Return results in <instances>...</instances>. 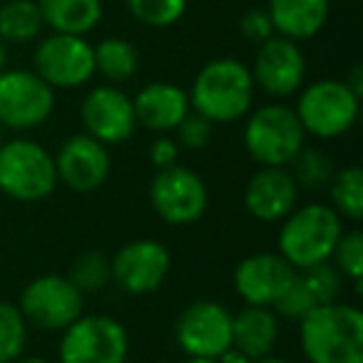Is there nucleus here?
Here are the masks:
<instances>
[{
  "instance_id": "1",
  "label": "nucleus",
  "mask_w": 363,
  "mask_h": 363,
  "mask_svg": "<svg viewBox=\"0 0 363 363\" xmlns=\"http://www.w3.org/2000/svg\"><path fill=\"white\" fill-rule=\"evenodd\" d=\"M298 346L308 363H363V311L343 298L313 306L298 321Z\"/></svg>"
},
{
  "instance_id": "2",
  "label": "nucleus",
  "mask_w": 363,
  "mask_h": 363,
  "mask_svg": "<svg viewBox=\"0 0 363 363\" xmlns=\"http://www.w3.org/2000/svg\"><path fill=\"white\" fill-rule=\"evenodd\" d=\"M189 105L212 125H234L254 107L257 85L252 70L237 57L209 60L192 82Z\"/></svg>"
},
{
  "instance_id": "3",
  "label": "nucleus",
  "mask_w": 363,
  "mask_h": 363,
  "mask_svg": "<svg viewBox=\"0 0 363 363\" xmlns=\"http://www.w3.org/2000/svg\"><path fill=\"white\" fill-rule=\"evenodd\" d=\"M279 224L277 252L296 272L331 262L333 247L343 234V219L323 202L296 204Z\"/></svg>"
},
{
  "instance_id": "4",
  "label": "nucleus",
  "mask_w": 363,
  "mask_h": 363,
  "mask_svg": "<svg viewBox=\"0 0 363 363\" xmlns=\"http://www.w3.org/2000/svg\"><path fill=\"white\" fill-rule=\"evenodd\" d=\"M57 189L52 152L21 135L0 142V194L13 202L35 204Z\"/></svg>"
},
{
  "instance_id": "5",
  "label": "nucleus",
  "mask_w": 363,
  "mask_h": 363,
  "mask_svg": "<svg viewBox=\"0 0 363 363\" xmlns=\"http://www.w3.org/2000/svg\"><path fill=\"white\" fill-rule=\"evenodd\" d=\"M242 142L259 167H289L306 145V132L294 107L274 100L249 110Z\"/></svg>"
},
{
  "instance_id": "6",
  "label": "nucleus",
  "mask_w": 363,
  "mask_h": 363,
  "mask_svg": "<svg viewBox=\"0 0 363 363\" xmlns=\"http://www.w3.org/2000/svg\"><path fill=\"white\" fill-rule=\"evenodd\" d=\"M294 112L306 137H316L323 142L341 140L356 127L361 115V97L343 80L326 77L298 90Z\"/></svg>"
},
{
  "instance_id": "7",
  "label": "nucleus",
  "mask_w": 363,
  "mask_h": 363,
  "mask_svg": "<svg viewBox=\"0 0 363 363\" xmlns=\"http://www.w3.org/2000/svg\"><path fill=\"white\" fill-rule=\"evenodd\" d=\"M130 333L107 313H82L60 333L57 363H127Z\"/></svg>"
},
{
  "instance_id": "8",
  "label": "nucleus",
  "mask_w": 363,
  "mask_h": 363,
  "mask_svg": "<svg viewBox=\"0 0 363 363\" xmlns=\"http://www.w3.org/2000/svg\"><path fill=\"white\" fill-rule=\"evenodd\" d=\"M18 308L30 328L62 333L85 313V294L65 274H40L26 284Z\"/></svg>"
},
{
  "instance_id": "9",
  "label": "nucleus",
  "mask_w": 363,
  "mask_h": 363,
  "mask_svg": "<svg viewBox=\"0 0 363 363\" xmlns=\"http://www.w3.org/2000/svg\"><path fill=\"white\" fill-rule=\"evenodd\" d=\"M55 112V90L35 70L0 72V127L26 135L43 127Z\"/></svg>"
},
{
  "instance_id": "10",
  "label": "nucleus",
  "mask_w": 363,
  "mask_h": 363,
  "mask_svg": "<svg viewBox=\"0 0 363 363\" xmlns=\"http://www.w3.org/2000/svg\"><path fill=\"white\" fill-rule=\"evenodd\" d=\"M150 204L164 224L189 227L207 214L209 187L189 167H167V169H157V174L152 177Z\"/></svg>"
},
{
  "instance_id": "11",
  "label": "nucleus",
  "mask_w": 363,
  "mask_h": 363,
  "mask_svg": "<svg viewBox=\"0 0 363 363\" xmlns=\"http://www.w3.org/2000/svg\"><path fill=\"white\" fill-rule=\"evenodd\" d=\"M33 65L52 90H77L97 75L95 52L85 35L50 33L38 43Z\"/></svg>"
},
{
  "instance_id": "12",
  "label": "nucleus",
  "mask_w": 363,
  "mask_h": 363,
  "mask_svg": "<svg viewBox=\"0 0 363 363\" xmlns=\"http://www.w3.org/2000/svg\"><path fill=\"white\" fill-rule=\"evenodd\" d=\"M232 316L224 303L197 298L182 308L174 321V341L184 356L219 358L232 348Z\"/></svg>"
},
{
  "instance_id": "13",
  "label": "nucleus",
  "mask_w": 363,
  "mask_h": 363,
  "mask_svg": "<svg viewBox=\"0 0 363 363\" xmlns=\"http://www.w3.org/2000/svg\"><path fill=\"white\" fill-rule=\"evenodd\" d=\"M112 284L130 296H147L164 286L172 272V254L160 239H135L110 259Z\"/></svg>"
},
{
  "instance_id": "14",
  "label": "nucleus",
  "mask_w": 363,
  "mask_h": 363,
  "mask_svg": "<svg viewBox=\"0 0 363 363\" xmlns=\"http://www.w3.org/2000/svg\"><path fill=\"white\" fill-rule=\"evenodd\" d=\"M52 160H55L57 184H65L75 194H92L105 187V182L110 179V147H105L85 132L65 137Z\"/></svg>"
},
{
  "instance_id": "15",
  "label": "nucleus",
  "mask_w": 363,
  "mask_h": 363,
  "mask_svg": "<svg viewBox=\"0 0 363 363\" xmlns=\"http://www.w3.org/2000/svg\"><path fill=\"white\" fill-rule=\"evenodd\" d=\"M82 132L95 137L105 147L125 145L137 132V117L132 97L117 85L92 87L80 105Z\"/></svg>"
},
{
  "instance_id": "16",
  "label": "nucleus",
  "mask_w": 363,
  "mask_h": 363,
  "mask_svg": "<svg viewBox=\"0 0 363 363\" xmlns=\"http://www.w3.org/2000/svg\"><path fill=\"white\" fill-rule=\"evenodd\" d=\"M249 70H252L257 90H262L274 100H286L303 87L306 57H303L298 43L281 35H272L259 45L254 65Z\"/></svg>"
},
{
  "instance_id": "17",
  "label": "nucleus",
  "mask_w": 363,
  "mask_h": 363,
  "mask_svg": "<svg viewBox=\"0 0 363 363\" xmlns=\"http://www.w3.org/2000/svg\"><path fill=\"white\" fill-rule=\"evenodd\" d=\"M296 277L298 272L279 252H257L234 267L232 284L244 306L272 308L296 281Z\"/></svg>"
},
{
  "instance_id": "18",
  "label": "nucleus",
  "mask_w": 363,
  "mask_h": 363,
  "mask_svg": "<svg viewBox=\"0 0 363 363\" xmlns=\"http://www.w3.org/2000/svg\"><path fill=\"white\" fill-rule=\"evenodd\" d=\"M298 199L301 189L286 167H259L244 187V209L264 224H279Z\"/></svg>"
},
{
  "instance_id": "19",
  "label": "nucleus",
  "mask_w": 363,
  "mask_h": 363,
  "mask_svg": "<svg viewBox=\"0 0 363 363\" xmlns=\"http://www.w3.org/2000/svg\"><path fill=\"white\" fill-rule=\"evenodd\" d=\"M132 107H135L137 125L155 132V135L174 132V127L192 112L187 90L174 85V82H150V85H145L132 97Z\"/></svg>"
},
{
  "instance_id": "20",
  "label": "nucleus",
  "mask_w": 363,
  "mask_h": 363,
  "mask_svg": "<svg viewBox=\"0 0 363 363\" xmlns=\"http://www.w3.org/2000/svg\"><path fill=\"white\" fill-rule=\"evenodd\" d=\"M331 11V0H269L267 13L274 33L294 43L316 38L323 30Z\"/></svg>"
},
{
  "instance_id": "21",
  "label": "nucleus",
  "mask_w": 363,
  "mask_h": 363,
  "mask_svg": "<svg viewBox=\"0 0 363 363\" xmlns=\"http://www.w3.org/2000/svg\"><path fill=\"white\" fill-rule=\"evenodd\" d=\"M281 336V318L269 306H244L232 316V346L252 361L272 356Z\"/></svg>"
},
{
  "instance_id": "22",
  "label": "nucleus",
  "mask_w": 363,
  "mask_h": 363,
  "mask_svg": "<svg viewBox=\"0 0 363 363\" xmlns=\"http://www.w3.org/2000/svg\"><path fill=\"white\" fill-rule=\"evenodd\" d=\"M43 23L52 33L87 35L102 21V0H38Z\"/></svg>"
},
{
  "instance_id": "23",
  "label": "nucleus",
  "mask_w": 363,
  "mask_h": 363,
  "mask_svg": "<svg viewBox=\"0 0 363 363\" xmlns=\"http://www.w3.org/2000/svg\"><path fill=\"white\" fill-rule=\"evenodd\" d=\"M92 52H95V72L105 77L107 85H125L140 70V52L130 40L105 38L92 45Z\"/></svg>"
},
{
  "instance_id": "24",
  "label": "nucleus",
  "mask_w": 363,
  "mask_h": 363,
  "mask_svg": "<svg viewBox=\"0 0 363 363\" xmlns=\"http://www.w3.org/2000/svg\"><path fill=\"white\" fill-rule=\"evenodd\" d=\"M328 207L343 222L358 224L363 219V172L358 164L336 169L328 182Z\"/></svg>"
},
{
  "instance_id": "25",
  "label": "nucleus",
  "mask_w": 363,
  "mask_h": 363,
  "mask_svg": "<svg viewBox=\"0 0 363 363\" xmlns=\"http://www.w3.org/2000/svg\"><path fill=\"white\" fill-rule=\"evenodd\" d=\"M43 16L38 8V0H8L0 6V38L8 45H23L40 38Z\"/></svg>"
},
{
  "instance_id": "26",
  "label": "nucleus",
  "mask_w": 363,
  "mask_h": 363,
  "mask_svg": "<svg viewBox=\"0 0 363 363\" xmlns=\"http://www.w3.org/2000/svg\"><path fill=\"white\" fill-rule=\"evenodd\" d=\"M291 177L296 179L298 189L301 192H318V189H326L331 177L336 174V162L321 147L303 145L298 150V155L291 160Z\"/></svg>"
},
{
  "instance_id": "27",
  "label": "nucleus",
  "mask_w": 363,
  "mask_h": 363,
  "mask_svg": "<svg viewBox=\"0 0 363 363\" xmlns=\"http://www.w3.org/2000/svg\"><path fill=\"white\" fill-rule=\"evenodd\" d=\"M30 326L18 303L0 298V363H13L26 353Z\"/></svg>"
},
{
  "instance_id": "28",
  "label": "nucleus",
  "mask_w": 363,
  "mask_h": 363,
  "mask_svg": "<svg viewBox=\"0 0 363 363\" xmlns=\"http://www.w3.org/2000/svg\"><path fill=\"white\" fill-rule=\"evenodd\" d=\"M72 284L80 289L85 296L90 294H100L105 286L112 284V269L110 259L100 252H82L75 262L70 264V274H67Z\"/></svg>"
},
{
  "instance_id": "29",
  "label": "nucleus",
  "mask_w": 363,
  "mask_h": 363,
  "mask_svg": "<svg viewBox=\"0 0 363 363\" xmlns=\"http://www.w3.org/2000/svg\"><path fill=\"white\" fill-rule=\"evenodd\" d=\"M331 264L341 272V277L351 284L353 289H361L363 277V234L353 229H343L341 239L336 242L331 254Z\"/></svg>"
},
{
  "instance_id": "30",
  "label": "nucleus",
  "mask_w": 363,
  "mask_h": 363,
  "mask_svg": "<svg viewBox=\"0 0 363 363\" xmlns=\"http://www.w3.org/2000/svg\"><path fill=\"white\" fill-rule=\"evenodd\" d=\"M301 281L306 284L308 294L313 296L316 306L321 303H333L343 296V286H346V279L341 277L336 267L331 262L316 264V267H308L303 272H298Z\"/></svg>"
},
{
  "instance_id": "31",
  "label": "nucleus",
  "mask_w": 363,
  "mask_h": 363,
  "mask_svg": "<svg viewBox=\"0 0 363 363\" xmlns=\"http://www.w3.org/2000/svg\"><path fill=\"white\" fill-rule=\"evenodd\" d=\"M137 23L147 28H169L187 13V0H127Z\"/></svg>"
},
{
  "instance_id": "32",
  "label": "nucleus",
  "mask_w": 363,
  "mask_h": 363,
  "mask_svg": "<svg viewBox=\"0 0 363 363\" xmlns=\"http://www.w3.org/2000/svg\"><path fill=\"white\" fill-rule=\"evenodd\" d=\"M214 137V125L209 120H204L197 112H189L179 125L174 127V142L179 145V150L199 152L204 147H209Z\"/></svg>"
},
{
  "instance_id": "33",
  "label": "nucleus",
  "mask_w": 363,
  "mask_h": 363,
  "mask_svg": "<svg viewBox=\"0 0 363 363\" xmlns=\"http://www.w3.org/2000/svg\"><path fill=\"white\" fill-rule=\"evenodd\" d=\"M313 306H316V301H313V296L308 294L306 284L301 281V277H296V281L286 289V294H284L272 308L277 311L279 318H286V321L298 323Z\"/></svg>"
},
{
  "instance_id": "34",
  "label": "nucleus",
  "mask_w": 363,
  "mask_h": 363,
  "mask_svg": "<svg viewBox=\"0 0 363 363\" xmlns=\"http://www.w3.org/2000/svg\"><path fill=\"white\" fill-rule=\"evenodd\" d=\"M239 30H242V35L247 38V40L257 43V45H262L264 40L277 35L267 8H254V11L244 13L242 21H239Z\"/></svg>"
},
{
  "instance_id": "35",
  "label": "nucleus",
  "mask_w": 363,
  "mask_h": 363,
  "mask_svg": "<svg viewBox=\"0 0 363 363\" xmlns=\"http://www.w3.org/2000/svg\"><path fill=\"white\" fill-rule=\"evenodd\" d=\"M179 145L169 135H160L150 147V162L155 164V169H167V167L179 164Z\"/></svg>"
},
{
  "instance_id": "36",
  "label": "nucleus",
  "mask_w": 363,
  "mask_h": 363,
  "mask_svg": "<svg viewBox=\"0 0 363 363\" xmlns=\"http://www.w3.org/2000/svg\"><path fill=\"white\" fill-rule=\"evenodd\" d=\"M219 363H252V358L247 356V353H242L239 348H227V351L222 353V356L217 358Z\"/></svg>"
},
{
  "instance_id": "37",
  "label": "nucleus",
  "mask_w": 363,
  "mask_h": 363,
  "mask_svg": "<svg viewBox=\"0 0 363 363\" xmlns=\"http://www.w3.org/2000/svg\"><path fill=\"white\" fill-rule=\"evenodd\" d=\"M343 82H346V85L351 87V90L356 92L358 97H361V95H363V67H358V65H356V67L351 70V75H348Z\"/></svg>"
},
{
  "instance_id": "38",
  "label": "nucleus",
  "mask_w": 363,
  "mask_h": 363,
  "mask_svg": "<svg viewBox=\"0 0 363 363\" xmlns=\"http://www.w3.org/2000/svg\"><path fill=\"white\" fill-rule=\"evenodd\" d=\"M13 363H52V361L50 358H43V356H26V353H23V356L16 358Z\"/></svg>"
},
{
  "instance_id": "39",
  "label": "nucleus",
  "mask_w": 363,
  "mask_h": 363,
  "mask_svg": "<svg viewBox=\"0 0 363 363\" xmlns=\"http://www.w3.org/2000/svg\"><path fill=\"white\" fill-rule=\"evenodd\" d=\"M8 67V43L0 38V72Z\"/></svg>"
},
{
  "instance_id": "40",
  "label": "nucleus",
  "mask_w": 363,
  "mask_h": 363,
  "mask_svg": "<svg viewBox=\"0 0 363 363\" xmlns=\"http://www.w3.org/2000/svg\"><path fill=\"white\" fill-rule=\"evenodd\" d=\"M252 363H291V361H286V358H279V356H264V358H257V361H252Z\"/></svg>"
},
{
  "instance_id": "41",
  "label": "nucleus",
  "mask_w": 363,
  "mask_h": 363,
  "mask_svg": "<svg viewBox=\"0 0 363 363\" xmlns=\"http://www.w3.org/2000/svg\"><path fill=\"white\" fill-rule=\"evenodd\" d=\"M179 363H219L217 358H194V356H187L184 361H179Z\"/></svg>"
},
{
  "instance_id": "42",
  "label": "nucleus",
  "mask_w": 363,
  "mask_h": 363,
  "mask_svg": "<svg viewBox=\"0 0 363 363\" xmlns=\"http://www.w3.org/2000/svg\"><path fill=\"white\" fill-rule=\"evenodd\" d=\"M3 132H6V130H3V127H0V142H3Z\"/></svg>"
}]
</instances>
